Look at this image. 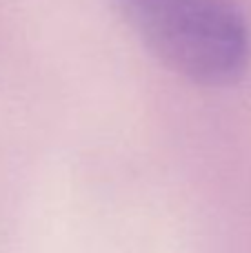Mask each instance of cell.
I'll use <instances>...</instances> for the list:
<instances>
[{"mask_svg":"<svg viewBox=\"0 0 251 253\" xmlns=\"http://www.w3.org/2000/svg\"><path fill=\"white\" fill-rule=\"evenodd\" d=\"M140 42L173 74L225 87L245 74L251 38L238 0H114Z\"/></svg>","mask_w":251,"mask_h":253,"instance_id":"cell-1","label":"cell"}]
</instances>
